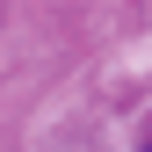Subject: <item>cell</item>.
Wrapping results in <instances>:
<instances>
[{"mask_svg":"<svg viewBox=\"0 0 152 152\" xmlns=\"http://www.w3.org/2000/svg\"><path fill=\"white\" fill-rule=\"evenodd\" d=\"M145 152H152V145H145Z\"/></svg>","mask_w":152,"mask_h":152,"instance_id":"obj_1","label":"cell"}]
</instances>
